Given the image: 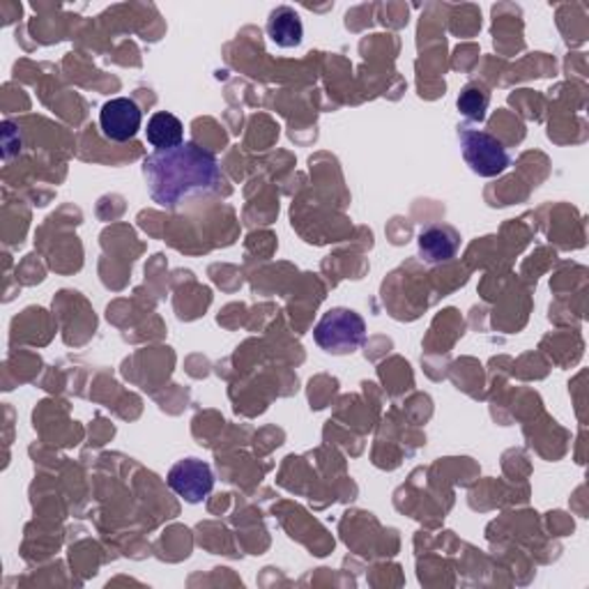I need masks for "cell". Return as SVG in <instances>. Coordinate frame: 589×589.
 Returning <instances> with one entry per match:
<instances>
[{"instance_id":"52a82bcc","label":"cell","mask_w":589,"mask_h":589,"mask_svg":"<svg viewBox=\"0 0 589 589\" xmlns=\"http://www.w3.org/2000/svg\"><path fill=\"white\" fill-rule=\"evenodd\" d=\"M267 35L276 47L293 49L302 44L304 28L299 14L293 8H276L267 19Z\"/></svg>"},{"instance_id":"9c48e42d","label":"cell","mask_w":589,"mask_h":589,"mask_svg":"<svg viewBox=\"0 0 589 589\" xmlns=\"http://www.w3.org/2000/svg\"><path fill=\"white\" fill-rule=\"evenodd\" d=\"M488 104H490V95H488V90L481 83L465 85L463 92H460V98H458V111L465 118L479 120V122L486 118Z\"/></svg>"},{"instance_id":"5b68a950","label":"cell","mask_w":589,"mask_h":589,"mask_svg":"<svg viewBox=\"0 0 589 589\" xmlns=\"http://www.w3.org/2000/svg\"><path fill=\"white\" fill-rule=\"evenodd\" d=\"M141 122H143L141 109L130 98H115L106 102L100 113L102 134L115 143H125L134 139L141 130Z\"/></svg>"},{"instance_id":"7a4b0ae2","label":"cell","mask_w":589,"mask_h":589,"mask_svg":"<svg viewBox=\"0 0 589 589\" xmlns=\"http://www.w3.org/2000/svg\"><path fill=\"white\" fill-rule=\"evenodd\" d=\"M364 336H366L364 318L344 306L329 308L314 329L316 344L332 355L355 353L364 344Z\"/></svg>"},{"instance_id":"6da1fadb","label":"cell","mask_w":589,"mask_h":589,"mask_svg":"<svg viewBox=\"0 0 589 589\" xmlns=\"http://www.w3.org/2000/svg\"><path fill=\"white\" fill-rule=\"evenodd\" d=\"M143 177L152 201L162 207H177L192 194L222 192L226 175L212 152L196 143L173 150H158L143 162Z\"/></svg>"},{"instance_id":"277c9868","label":"cell","mask_w":589,"mask_h":589,"mask_svg":"<svg viewBox=\"0 0 589 589\" xmlns=\"http://www.w3.org/2000/svg\"><path fill=\"white\" fill-rule=\"evenodd\" d=\"M169 486L184 502L199 505L214 488V475L207 463L199 458L177 460L169 473Z\"/></svg>"},{"instance_id":"ba28073f","label":"cell","mask_w":589,"mask_h":589,"mask_svg":"<svg viewBox=\"0 0 589 589\" xmlns=\"http://www.w3.org/2000/svg\"><path fill=\"white\" fill-rule=\"evenodd\" d=\"M145 134H148V141L154 150H173V148L184 143V128H182L180 118H175L173 113H166V111L154 113L148 120Z\"/></svg>"},{"instance_id":"8992f818","label":"cell","mask_w":589,"mask_h":589,"mask_svg":"<svg viewBox=\"0 0 589 589\" xmlns=\"http://www.w3.org/2000/svg\"><path fill=\"white\" fill-rule=\"evenodd\" d=\"M417 244H419V256L430 265H438L456 256L460 237L451 226H430L419 233Z\"/></svg>"},{"instance_id":"3957f363","label":"cell","mask_w":589,"mask_h":589,"mask_svg":"<svg viewBox=\"0 0 589 589\" xmlns=\"http://www.w3.org/2000/svg\"><path fill=\"white\" fill-rule=\"evenodd\" d=\"M458 139H460L463 160L468 162L473 173L481 177H498L500 173L509 169L511 164L509 152L492 134L481 132V130L460 128Z\"/></svg>"}]
</instances>
